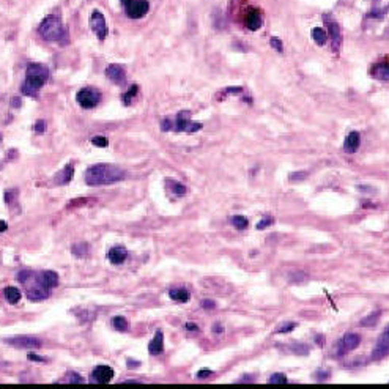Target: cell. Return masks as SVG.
I'll use <instances>...</instances> for the list:
<instances>
[{"label":"cell","mask_w":389,"mask_h":389,"mask_svg":"<svg viewBox=\"0 0 389 389\" xmlns=\"http://www.w3.org/2000/svg\"><path fill=\"white\" fill-rule=\"evenodd\" d=\"M268 381L269 383H285L287 377L284 374H274V375H271V377L268 378Z\"/></svg>","instance_id":"1f68e13d"},{"label":"cell","mask_w":389,"mask_h":389,"mask_svg":"<svg viewBox=\"0 0 389 389\" xmlns=\"http://www.w3.org/2000/svg\"><path fill=\"white\" fill-rule=\"evenodd\" d=\"M271 224H273V217H263L262 221L257 224V229L262 230V229H265V227H268V226H271Z\"/></svg>","instance_id":"836d02e7"},{"label":"cell","mask_w":389,"mask_h":389,"mask_svg":"<svg viewBox=\"0 0 389 389\" xmlns=\"http://www.w3.org/2000/svg\"><path fill=\"white\" fill-rule=\"evenodd\" d=\"M389 351V345L387 344H383V342H380L377 347H375V350H374V353H372V358H375V359H380V358H383L384 354Z\"/></svg>","instance_id":"484cf974"},{"label":"cell","mask_w":389,"mask_h":389,"mask_svg":"<svg viewBox=\"0 0 389 389\" xmlns=\"http://www.w3.org/2000/svg\"><path fill=\"white\" fill-rule=\"evenodd\" d=\"M317 342H318V344H323V342H325V339H323V337H320V336H318V337H317Z\"/></svg>","instance_id":"c3c4849f"},{"label":"cell","mask_w":389,"mask_h":389,"mask_svg":"<svg viewBox=\"0 0 389 389\" xmlns=\"http://www.w3.org/2000/svg\"><path fill=\"white\" fill-rule=\"evenodd\" d=\"M90 25H92V30L95 32V35L98 37V40H104L107 37V22H106L104 14L101 11L93 10L92 18H90Z\"/></svg>","instance_id":"52a82bcc"},{"label":"cell","mask_w":389,"mask_h":389,"mask_svg":"<svg viewBox=\"0 0 389 389\" xmlns=\"http://www.w3.org/2000/svg\"><path fill=\"white\" fill-rule=\"evenodd\" d=\"M232 224H233V227H236L238 230H243V229H246L247 227V219L244 217V216H233L232 217Z\"/></svg>","instance_id":"83f0119b"},{"label":"cell","mask_w":389,"mask_h":389,"mask_svg":"<svg viewBox=\"0 0 389 389\" xmlns=\"http://www.w3.org/2000/svg\"><path fill=\"white\" fill-rule=\"evenodd\" d=\"M137 92H139V87L137 86H132L123 96H122V99H123V103L125 104H131V101H132V98L137 95Z\"/></svg>","instance_id":"f546056e"},{"label":"cell","mask_w":389,"mask_h":389,"mask_svg":"<svg viewBox=\"0 0 389 389\" xmlns=\"http://www.w3.org/2000/svg\"><path fill=\"white\" fill-rule=\"evenodd\" d=\"M128 366H129V367H136V366H139V363H132V361H128Z\"/></svg>","instance_id":"7dc6e473"},{"label":"cell","mask_w":389,"mask_h":389,"mask_svg":"<svg viewBox=\"0 0 389 389\" xmlns=\"http://www.w3.org/2000/svg\"><path fill=\"white\" fill-rule=\"evenodd\" d=\"M5 344L16 347V348H37L41 347V341L35 339V337H25V336H19V337H11V339H5Z\"/></svg>","instance_id":"9c48e42d"},{"label":"cell","mask_w":389,"mask_h":389,"mask_svg":"<svg viewBox=\"0 0 389 389\" xmlns=\"http://www.w3.org/2000/svg\"><path fill=\"white\" fill-rule=\"evenodd\" d=\"M328 30H329V35H331V41H332V50L337 52L341 47L342 43V33H341V27L337 25V22H331L328 21Z\"/></svg>","instance_id":"5bb4252c"},{"label":"cell","mask_w":389,"mask_h":389,"mask_svg":"<svg viewBox=\"0 0 389 389\" xmlns=\"http://www.w3.org/2000/svg\"><path fill=\"white\" fill-rule=\"evenodd\" d=\"M293 328H295V323H289V325L282 326V328L279 329V332H289V331H292Z\"/></svg>","instance_id":"7bdbcfd3"},{"label":"cell","mask_w":389,"mask_h":389,"mask_svg":"<svg viewBox=\"0 0 389 389\" xmlns=\"http://www.w3.org/2000/svg\"><path fill=\"white\" fill-rule=\"evenodd\" d=\"M65 381H79V383H82L84 381V378L82 377H79V375H76V374H71L68 378H66Z\"/></svg>","instance_id":"b9f144b4"},{"label":"cell","mask_w":389,"mask_h":389,"mask_svg":"<svg viewBox=\"0 0 389 389\" xmlns=\"http://www.w3.org/2000/svg\"><path fill=\"white\" fill-rule=\"evenodd\" d=\"M29 359L30 361H35V363H47V358L38 356V354H33V353H29Z\"/></svg>","instance_id":"74e56055"},{"label":"cell","mask_w":389,"mask_h":389,"mask_svg":"<svg viewBox=\"0 0 389 389\" xmlns=\"http://www.w3.org/2000/svg\"><path fill=\"white\" fill-rule=\"evenodd\" d=\"M93 380L98 383H109L114 377V369L109 366H98L93 370Z\"/></svg>","instance_id":"7c38bea8"},{"label":"cell","mask_w":389,"mask_h":389,"mask_svg":"<svg viewBox=\"0 0 389 389\" xmlns=\"http://www.w3.org/2000/svg\"><path fill=\"white\" fill-rule=\"evenodd\" d=\"M167 183H169V186H171V189L174 191L175 196H184V194H186V188H184V186H183L181 183H178V181H171V180H169Z\"/></svg>","instance_id":"f1b7e54d"},{"label":"cell","mask_w":389,"mask_h":389,"mask_svg":"<svg viewBox=\"0 0 389 389\" xmlns=\"http://www.w3.org/2000/svg\"><path fill=\"white\" fill-rule=\"evenodd\" d=\"M106 76L109 80H112L114 84H117V86H122V84H125L126 80V71L122 65H109L106 68Z\"/></svg>","instance_id":"30bf717a"},{"label":"cell","mask_w":389,"mask_h":389,"mask_svg":"<svg viewBox=\"0 0 389 389\" xmlns=\"http://www.w3.org/2000/svg\"><path fill=\"white\" fill-rule=\"evenodd\" d=\"M11 103H13L16 107H19V106H21V101H19V98H14V99L11 101Z\"/></svg>","instance_id":"f6af8a7d"},{"label":"cell","mask_w":389,"mask_h":389,"mask_svg":"<svg viewBox=\"0 0 389 389\" xmlns=\"http://www.w3.org/2000/svg\"><path fill=\"white\" fill-rule=\"evenodd\" d=\"M386 336H387V339H389V326H387V329H386Z\"/></svg>","instance_id":"816d5d0a"},{"label":"cell","mask_w":389,"mask_h":389,"mask_svg":"<svg viewBox=\"0 0 389 389\" xmlns=\"http://www.w3.org/2000/svg\"><path fill=\"white\" fill-rule=\"evenodd\" d=\"M172 128H174V125L171 122V118H164V120L161 122V129L162 131H171Z\"/></svg>","instance_id":"e575fe53"},{"label":"cell","mask_w":389,"mask_h":389,"mask_svg":"<svg viewBox=\"0 0 389 389\" xmlns=\"http://www.w3.org/2000/svg\"><path fill=\"white\" fill-rule=\"evenodd\" d=\"M312 38H314V41H315L318 46H323V44L328 41V33H326L323 29L315 27V29L312 30Z\"/></svg>","instance_id":"603a6c76"},{"label":"cell","mask_w":389,"mask_h":389,"mask_svg":"<svg viewBox=\"0 0 389 389\" xmlns=\"http://www.w3.org/2000/svg\"><path fill=\"white\" fill-rule=\"evenodd\" d=\"M18 279L22 282L25 289V295L30 301H43L50 293V290L43 284L40 273L30 271V269H22L18 274Z\"/></svg>","instance_id":"7a4b0ae2"},{"label":"cell","mask_w":389,"mask_h":389,"mask_svg":"<svg viewBox=\"0 0 389 389\" xmlns=\"http://www.w3.org/2000/svg\"><path fill=\"white\" fill-rule=\"evenodd\" d=\"M112 326L117 331H126L129 325H128V320L125 317H114L112 318Z\"/></svg>","instance_id":"d4e9b609"},{"label":"cell","mask_w":389,"mask_h":389,"mask_svg":"<svg viewBox=\"0 0 389 389\" xmlns=\"http://www.w3.org/2000/svg\"><path fill=\"white\" fill-rule=\"evenodd\" d=\"M380 315H381V312H380V311H375L374 314H370L369 317L363 318L361 326H364V328H367V326H375L377 321L380 320Z\"/></svg>","instance_id":"cb8c5ba5"},{"label":"cell","mask_w":389,"mask_h":389,"mask_svg":"<svg viewBox=\"0 0 389 389\" xmlns=\"http://www.w3.org/2000/svg\"><path fill=\"white\" fill-rule=\"evenodd\" d=\"M92 144H93L95 147H99V148H106V147L109 145V141H107L106 137H103V136H95V137L92 139Z\"/></svg>","instance_id":"4dcf8cb0"},{"label":"cell","mask_w":389,"mask_h":389,"mask_svg":"<svg viewBox=\"0 0 389 389\" xmlns=\"http://www.w3.org/2000/svg\"><path fill=\"white\" fill-rule=\"evenodd\" d=\"M189 117H191V114H189L188 110L180 112V114L177 115V120H175L174 129H175L177 132H188V134H192V132L199 131V129L202 128V125H200V123H192V122L189 120Z\"/></svg>","instance_id":"8992f818"},{"label":"cell","mask_w":389,"mask_h":389,"mask_svg":"<svg viewBox=\"0 0 389 389\" xmlns=\"http://www.w3.org/2000/svg\"><path fill=\"white\" fill-rule=\"evenodd\" d=\"M370 74L378 80H389V63H377L372 66Z\"/></svg>","instance_id":"ac0fdd59"},{"label":"cell","mask_w":389,"mask_h":389,"mask_svg":"<svg viewBox=\"0 0 389 389\" xmlns=\"http://www.w3.org/2000/svg\"><path fill=\"white\" fill-rule=\"evenodd\" d=\"M126 177L123 169L114 164H95L87 169L86 172V183L89 186H104L122 181Z\"/></svg>","instance_id":"6da1fadb"},{"label":"cell","mask_w":389,"mask_h":389,"mask_svg":"<svg viewBox=\"0 0 389 389\" xmlns=\"http://www.w3.org/2000/svg\"><path fill=\"white\" fill-rule=\"evenodd\" d=\"M40 35L47 40V41H57V43H66L68 40V33H66V29L63 25V22L60 21L59 16L50 14L40 24L38 27Z\"/></svg>","instance_id":"277c9868"},{"label":"cell","mask_w":389,"mask_h":389,"mask_svg":"<svg viewBox=\"0 0 389 389\" xmlns=\"http://www.w3.org/2000/svg\"><path fill=\"white\" fill-rule=\"evenodd\" d=\"M4 295H5V299L10 304H16V302H19V299H21V292L16 289V287H7V289L4 290Z\"/></svg>","instance_id":"7402d4cb"},{"label":"cell","mask_w":389,"mask_h":389,"mask_svg":"<svg viewBox=\"0 0 389 389\" xmlns=\"http://www.w3.org/2000/svg\"><path fill=\"white\" fill-rule=\"evenodd\" d=\"M71 251H73V254L76 257L84 259L89 254V244H74Z\"/></svg>","instance_id":"4316f807"},{"label":"cell","mask_w":389,"mask_h":389,"mask_svg":"<svg viewBox=\"0 0 389 389\" xmlns=\"http://www.w3.org/2000/svg\"><path fill=\"white\" fill-rule=\"evenodd\" d=\"M125 8H126V14L131 19H139V18H144V16L148 13L150 4L147 0H129V2L125 5Z\"/></svg>","instance_id":"ba28073f"},{"label":"cell","mask_w":389,"mask_h":389,"mask_svg":"<svg viewBox=\"0 0 389 389\" xmlns=\"http://www.w3.org/2000/svg\"><path fill=\"white\" fill-rule=\"evenodd\" d=\"M293 351H295V353H299V354H308L309 348H308L306 345H295Z\"/></svg>","instance_id":"ab89813d"},{"label":"cell","mask_w":389,"mask_h":389,"mask_svg":"<svg viewBox=\"0 0 389 389\" xmlns=\"http://www.w3.org/2000/svg\"><path fill=\"white\" fill-rule=\"evenodd\" d=\"M210 375H211V370L210 369H202V370L197 372V378H207Z\"/></svg>","instance_id":"f35d334b"},{"label":"cell","mask_w":389,"mask_h":389,"mask_svg":"<svg viewBox=\"0 0 389 389\" xmlns=\"http://www.w3.org/2000/svg\"><path fill=\"white\" fill-rule=\"evenodd\" d=\"M186 328L191 329V331H197V329H199V328H197V325H194V323H188V325H186Z\"/></svg>","instance_id":"ee69618b"},{"label":"cell","mask_w":389,"mask_h":389,"mask_svg":"<svg viewBox=\"0 0 389 389\" xmlns=\"http://www.w3.org/2000/svg\"><path fill=\"white\" fill-rule=\"evenodd\" d=\"M41 276V281L43 284L47 287V289H55V287L59 285V274L55 271H41L40 273Z\"/></svg>","instance_id":"ffe728a7"},{"label":"cell","mask_w":389,"mask_h":389,"mask_svg":"<svg viewBox=\"0 0 389 389\" xmlns=\"http://www.w3.org/2000/svg\"><path fill=\"white\" fill-rule=\"evenodd\" d=\"M202 308L207 309V311L216 309V302L213 299H204V301H202Z\"/></svg>","instance_id":"d6a6232c"},{"label":"cell","mask_w":389,"mask_h":389,"mask_svg":"<svg viewBox=\"0 0 389 389\" xmlns=\"http://www.w3.org/2000/svg\"><path fill=\"white\" fill-rule=\"evenodd\" d=\"M77 103L80 104V107L84 109H93L95 106H98V103L101 101V93L96 89H82L77 92L76 95Z\"/></svg>","instance_id":"5b68a950"},{"label":"cell","mask_w":389,"mask_h":389,"mask_svg":"<svg viewBox=\"0 0 389 389\" xmlns=\"http://www.w3.org/2000/svg\"><path fill=\"white\" fill-rule=\"evenodd\" d=\"M359 144H361V137H359V132L356 131H351L347 139H345V144H344V150L347 151V153H354L358 148H359Z\"/></svg>","instance_id":"2e32d148"},{"label":"cell","mask_w":389,"mask_h":389,"mask_svg":"<svg viewBox=\"0 0 389 389\" xmlns=\"http://www.w3.org/2000/svg\"><path fill=\"white\" fill-rule=\"evenodd\" d=\"M308 177V174L306 172H296V174H290V180L292 181H301V180H304V178H306Z\"/></svg>","instance_id":"8d00e7d4"},{"label":"cell","mask_w":389,"mask_h":389,"mask_svg":"<svg viewBox=\"0 0 389 389\" xmlns=\"http://www.w3.org/2000/svg\"><path fill=\"white\" fill-rule=\"evenodd\" d=\"M44 122L43 120H38L37 123H35V132H38V134H43L44 132Z\"/></svg>","instance_id":"60d3db41"},{"label":"cell","mask_w":389,"mask_h":389,"mask_svg":"<svg viewBox=\"0 0 389 389\" xmlns=\"http://www.w3.org/2000/svg\"><path fill=\"white\" fill-rule=\"evenodd\" d=\"M269 44H271L277 50V52H282V43H281L279 38H271V40H269Z\"/></svg>","instance_id":"d590c367"},{"label":"cell","mask_w":389,"mask_h":389,"mask_svg":"<svg viewBox=\"0 0 389 389\" xmlns=\"http://www.w3.org/2000/svg\"><path fill=\"white\" fill-rule=\"evenodd\" d=\"M126 257H128V251H126L123 246H114V247H110L109 252H107V259H109L110 263H114V265L123 263V262L126 260Z\"/></svg>","instance_id":"4fadbf2b"},{"label":"cell","mask_w":389,"mask_h":389,"mask_svg":"<svg viewBox=\"0 0 389 389\" xmlns=\"http://www.w3.org/2000/svg\"><path fill=\"white\" fill-rule=\"evenodd\" d=\"M214 331H216V332H219V331H223V326H219V325H216V326H214Z\"/></svg>","instance_id":"681fc988"},{"label":"cell","mask_w":389,"mask_h":389,"mask_svg":"<svg viewBox=\"0 0 389 389\" xmlns=\"http://www.w3.org/2000/svg\"><path fill=\"white\" fill-rule=\"evenodd\" d=\"M49 77V70L41 63H30L27 66V76L21 87V92L27 96L35 98L38 90L44 86Z\"/></svg>","instance_id":"3957f363"},{"label":"cell","mask_w":389,"mask_h":389,"mask_svg":"<svg viewBox=\"0 0 389 389\" xmlns=\"http://www.w3.org/2000/svg\"><path fill=\"white\" fill-rule=\"evenodd\" d=\"M244 22H246V27L249 30H259L262 27V13L259 8L256 7H251L247 8L246 11V18H244Z\"/></svg>","instance_id":"8fae6325"},{"label":"cell","mask_w":389,"mask_h":389,"mask_svg":"<svg viewBox=\"0 0 389 389\" xmlns=\"http://www.w3.org/2000/svg\"><path fill=\"white\" fill-rule=\"evenodd\" d=\"M162 350H164V336H162L161 331H156L155 337H153V339H151V342L148 344V351L156 356V354H161V353H162Z\"/></svg>","instance_id":"e0dca14e"},{"label":"cell","mask_w":389,"mask_h":389,"mask_svg":"<svg viewBox=\"0 0 389 389\" xmlns=\"http://www.w3.org/2000/svg\"><path fill=\"white\" fill-rule=\"evenodd\" d=\"M169 296H171V299L177 301V302H188L191 295L189 292L183 289V287H177V289H171V292H169Z\"/></svg>","instance_id":"44dd1931"},{"label":"cell","mask_w":389,"mask_h":389,"mask_svg":"<svg viewBox=\"0 0 389 389\" xmlns=\"http://www.w3.org/2000/svg\"><path fill=\"white\" fill-rule=\"evenodd\" d=\"M359 342H361L359 334H356V332H348V334H345L344 339H342V342H341L342 353L354 350V348H356V347L359 345Z\"/></svg>","instance_id":"9a60e30c"},{"label":"cell","mask_w":389,"mask_h":389,"mask_svg":"<svg viewBox=\"0 0 389 389\" xmlns=\"http://www.w3.org/2000/svg\"><path fill=\"white\" fill-rule=\"evenodd\" d=\"M73 174H74V167L73 164H68L65 169H62V171L55 175V183L57 184H66L70 183L71 178H73Z\"/></svg>","instance_id":"d6986e66"},{"label":"cell","mask_w":389,"mask_h":389,"mask_svg":"<svg viewBox=\"0 0 389 389\" xmlns=\"http://www.w3.org/2000/svg\"><path fill=\"white\" fill-rule=\"evenodd\" d=\"M128 2H129V0H122V4H123V7H125V5H126Z\"/></svg>","instance_id":"f907efd6"},{"label":"cell","mask_w":389,"mask_h":389,"mask_svg":"<svg viewBox=\"0 0 389 389\" xmlns=\"http://www.w3.org/2000/svg\"><path fill=\"white\" fill-rule=\"evenodd\" d=\"M4 230H7V224L4 221H0V232H4Z\"/></svg>","instance_id":"bcb514c9"}]
</instances>
